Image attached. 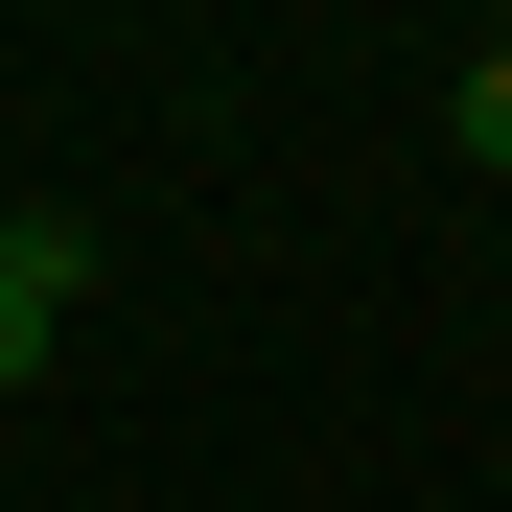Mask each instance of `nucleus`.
I'll use <instances>...</instances> for the list:
<instances>
[{
  "instance_id": "1",
  "label": "nucleus",
  "mask_w": 512,
  "mask_h": 512,
  "mask_svg": "<svg viewBox=\"0 0 512 512\" xmlns=\"http://www.w3.org/2000/svg\"><path fill=\"white\" fill-rule=\"evenodd\" d=\"M70 303H94V233H0V396L70 350Z\"/></svg>"
},
{
  "instance_id": "2",
  "label": "nucleus",
  "mask_w": 512,
  "mask_h": 512,
  "mask_svg": "<svg viewBox=\"0 0 512 512\" xmlns=\"http://www.w3.org/2000/svg\"><path fill=\"white\" fill-rule=\"evenodd\" d=\"M443 163H489V187H512V47H489V70H443Z\"/></svg>"
},
{
  "instance_id": "3",
  "label": "nucleus",
  "mask_w": 512,
  "mask_h": 512,
  "mask_svg": "<svg viewBox=\"0 0 512 512\" xmlns=\"http://www.w3.org/2000/svg\"><path fill=\"white\" fill-rule=\"evenodd\" d=\"M0 233H24V210H0Z\"/></svg>"
}]
</instances>
